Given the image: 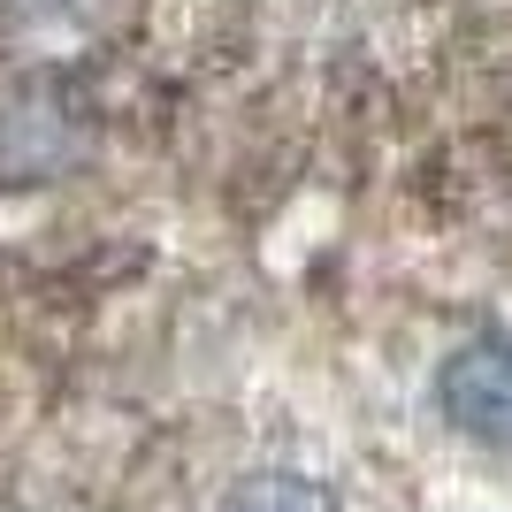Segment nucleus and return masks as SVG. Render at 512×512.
<instances>
[{"label":"nucleus","instance_id":"f03ea898","mask_svg":"<svg viewBox=\"0 0 512 512\" xmlns=\"http://www.w3.org/2000/svg\"><path fill=\"white\" fill-rule=\"evenodd\" d=\"M230 512H337V497L321 482H299V474H253L230 490Z\"/></svg>","mask_w":512,"mask_h":512},{"label":"nucleus","instance_id":"f257e3e1","mask_svg":"<svg viewBox=\"0 0 512 512\" xmlns=\"http://www.w3.org/2000/svg\"><path fill=\"white\" fill-rule=\"evenodd\" d=\"M436 406L459 436L490 451H512V344L505 337H474L459 344L436 375Z\"/></svg>","mask_w":512,"mask_h":512}]
</instances>
